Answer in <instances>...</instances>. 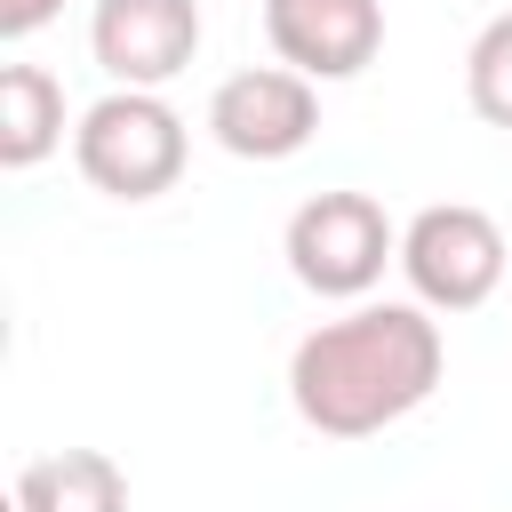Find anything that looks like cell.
<instances>
[{
  "instance_id": "9c48e42d",
  "label": "cell",
  "mask_w": 512,
  "mask_h": 512,
  "mask_svg": "<svg viewBox=\"0 0 512 512\" xmlns=\"http://www.w3.org/2000/svg\"><path fill=\"white\" fill-rule=\"evenodd\" d=\"M64 144V80L40 64H8L0 72V168H40Z\"/></svg>"
},
{
  "instance_id": "277c9868",
  "label": "cell",
  "mask_w": 512,
  "mask_h": 512,
  "mask_svg": "<svg viewBox=\"0 0 512 512\" xmlns=\"http://www.w3.org/2000/svg\"><path fill=\"white\" fill-rule=\"evenodd\" d=\"M504 232L472 200H432L400 224V272L424 312H480L504 288Z\"/></svg>"
},
{
  "instance_id": "3957f363",
  "label": "cell",
  "mask_w": 512,
  "mask_h": 512,
  "mask_svg": "<svg viewBox=\"0 0 512 512\" xmlns=\"http://www.w3.org/2000/svg\"><path fill=\"white\" fill-rule=\"evenodd\" d=\"M280 256H288V272H296L312 296L360 304V296L384 280V264H400V224H392L384 200H368V192H312V200L288 216Z\"/></svg>"
},
{
  "instance_id": "52a82bcc",
  "label": "cell",
  "mask_w": 512,
  "mask_h": 512,
  "mask_svg": "<svg viewBox=\"0 0 512 512\" xmlns=\"http://www.w3.org/2000/svg\"><path fill=\"white\" fill-rule=\"evenodd\" d=\"M264 40L312 88L352 80L384 48V0H264Z\"/></svg>"
},
{
  "instance_id": "5b68a950",
  "label": "cell",
  "mask_w": 512,
  "mask_h": 512,
  "mask_svg": "<svg viewBox=\"0 0 512 512\" xmlns=\"http://www.w3.org/2000/svg\"><path fill=\"white\" fill-rule=\"evenodd\" d=\"M208 136L232 152V160H296L312 136H320V88L288 64H248V72H224L216 96H208Z\"/></svg>"
},
{
  "instance_id": "8fae6325",
  "label": "cell",
  "mask_w": 512,
  "mask_h": 512,
  "mask_svg": "<svg viewBox=\"0 0 512 512\" xmlns=\"http://www.w3.org/2000/svg\"><path fill=\"white\" fill-rule=\"evenodd\" d=\"M64 0H0V40H32Z\"/></svg>"
},
{
  "instance_id": "7a4b0ae2",
  "label": "cell",
  "mask_w": 512,
  "mask_h": 512,
  "mask_svg": "<svg viewBox=\"0 0 512 512\" xmlns=\"http://www.w3.org/2000/svg\"><path fill=\"white\" fill-rule=\"evenodd\" d=\"M184 152V112L152 88H112L72 128V160L104 200H160L184 176Z\"/></svg>"
},
{
  "instance_id": "30bf717a",
  "label": "cell",
  "mask_w": 512,
  "mask_h": 512,
  "mask_svg": "<svg viewBox=\"0 0 512 512\" xmlns=\"http://www.w3.org/2000/svg\"><path fill=\"white\" fill-rule=\"evenodd\" d=\"M464 96H472V112L488 128H512V8L472 32V48H464Z\"/></svg>"
},
{
  "instance_id": "6da1fadb",
  "label": "cell",
  "mask_w": 512,
  "mask_h": 512,
  "mask_svg": "<svg viewBox=\"0 0 512 512\" xmlns=\"http://www.w3.org/2000/svg\"><path fill=\"white\" fill-rule=\"evenodd\" d=\"M448 344L424 304H352L288 352V400L320 440H376L440 392Z\"/></svg>"
},
{
  "instance_id": "8992f818",
  "label": "cell",
  "mask_w": 512,
  "mask_h": 512,
  "mask_svg": "<svg viewBox=\"0 0 512 512\" xmlns=\"http://www.w3.org/2000/svg\"><path fill=\"white\" fill-rule=\"evenodd\" d=\"M88 48L112 72V88H168L200 56V0H96Z\"/></svg>"
},
{
  "instance_id": "ba28073f",
  "label": "cell",
  "mask_w": 512,
  "mask_h": 512,
  "mask_svg": "<svg viewBox=\"0 0 512 512\" xmlns=\"http://www.w3.org/2000/svg\"><path fill=\"white\" fill-rule=\"evenodd\" d=\"M16 512H128V472L104 448H48L16 472Z\"/></svg>"
}]
</instances>
